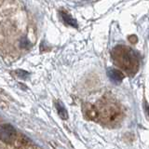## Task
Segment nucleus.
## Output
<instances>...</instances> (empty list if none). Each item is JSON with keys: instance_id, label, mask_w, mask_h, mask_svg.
I'll return each mask as SVG.
<instances>
[{"instance_id": "f257e3e1", "label": "nucleus", "mask_w": 149, "mask_h": 149, "mask_svg": "<svg viewBox=\"0 0 149 149\" xmlns=\"http://www.w3.org/2000/svg\"><path fill=\"white\" fill-rule=\"evenodd\" d=\"M16 137V130L10 124L0 125V141L4 143H12Z\"/></svg>"}, {"instance_id": "f03ea898", "label": "nucleus", "mask_w": 149, "mask_h": 149, "mask_svg": "<svg viewBox=\"0 0 149 149\" xmlns=\"http://www.w3.org/2000/svg\"><path fill=\"white\" fill-rule=\"evenodd\" d=\"M107 76L115 83H120L125 77L122 72L115 68H108V70H107Z\"/></svg>"}, {"instance_id": "7ed1b4c3", "label": "nucleus", "mask_w": 149, "mask_h": 149, "mask_svg": "<svg viewBox=\"0 0 149 149\" xmlns=\"http://www.w3.org/2000/svg\"><path fill=\"white\" fill-rule=\"evenodd\" d=\"M55 106H56V109H57L58 115L60 116V118L62 119H67L68 118V112L63 102L61 101L56 102Z\"/></svg>"}, {"instance_id": "20e7f679", "label": "nucleus", "mask_w": 149, "mask_h": 149, "mask_svg": "<svg viewBox=\"0 0 149 149\" xmlns=\"http://www.w3.org/2000/svg\"><path fill=\"white\" fill-rule=\"evenodd\" d=\"M61 16H62L63 22L66 23V24L77 28V22L74 20V19L71 15H70V14L64 12V11H61Z\"/></svg>"}, {"instance_id": "39448f33", "label": "nucleus", "mask_w": 149, "mask_h": 149, "mask_svg": "<svg viewBox=\"0 0 149 149\" xmlns=\"http://www.w3.org/2000/svg\"><path fill=\"white\" fill-rule=\"evenodd\" d=\"M14 74L21 79H27L30 76L29 73L24 71V70H22V69H18V70H16V71H14Z\"/></svg>"}, {"instance_id": "423d86ee", "label": "nucleus", "mask_w": 149, "mask_h": 149, "mask_svg": "<svg viewBox=\"0 0 149 149\" xmlns=\"http://www.w3.org/2000/svg\"><path fill=\"white\" fill-rule=\"evenodd\" d=\"M30 46H31V43L26 38H22V40H21V47L22 48L28 49Z\"/></svg>"}, {"instance_id": "0eeeda50", "label": "nucleus", "mask_w": 149, "mask_h": 149, "mask_svg": "<svg viewBox=\"0 0 149 149\" xmlns=\"http://www.w3.org/2000/svg\"><path fill=\"white\" fill-rule=\"evenodd\" d=\"M125 57H128V62H129V63H130V56H129V55H127V54H126V56H125ZM126 61H127V58H125V59H124V62H125V63H126Z\"/></svg>"}]
</instances>
